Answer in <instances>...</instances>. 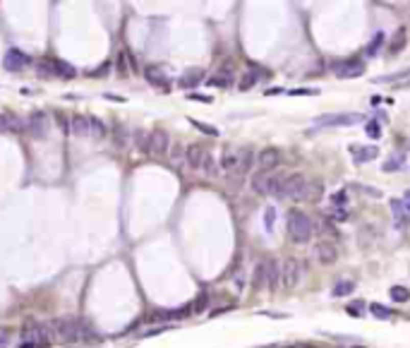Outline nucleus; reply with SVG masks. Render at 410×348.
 Segmentation results:
<instances>
[{"instance_id":"nucleus-11","label":"nucleus","mask_w":410,"mask_h":348,"mask_svg":"<svg viewBox=\"0 0 410 348\" xmlns=\"http://www.w3.org/2000/svg\"><path fill=\"white\" fill-rule=\"evenodd\" d=\"M333 75H336V77H341V79L363 77L365 67L360 63H350V60H346V63H336V65H333Z\"/></svg>"},{"instance_id":"nucleus-46","label":"nucleus","mask_w":410,"mask_h":348,"mask_svg":"<svg viewBox=\"0 0 410 348\" xmlns=\"http://www.w3.org/2000/svg\"><path fill=\"white\" fill-rule=\"evenodd\" d=\"M401 202H403V209H405V212H408V216H410V190L405 192V195H403Z\"/></svg>"},{"instance_id":"nucleus-4","label":"nucleus","mask_w":410,"mask_h":348,"mask_svg":"<svg viewBox=\"0 0 410 348\" xmlns=\"http://www.w3.org/2000/svg\"><path fill=\"white\" fill-rule=\"evenodd\" d=\"M363 120H365L363 113H326V115H319V118L312 120V125H315V130H322V127H348V125H357Z\"/></svg>"},{"instance_id":"nucleus-49","label":"nucleus","mask_w":410,"mask_h":348,"mask_svg":"<svg viewBox=\"0 0 410 348\" xmlns=\"http://www.w3.org/2000/svg\"><path fill=\"white\" fill-rule=\"evenodd\" d=\"M192 99H197V101H211L209 96H199V94H192Z\"/></svg>"},{"instance_id":"nucleus-20","label":"nucleus","mask_w":410,"mask_h":348,"mask_svg":"<svg viewBox=\"0 0 410 348\" xmlns=\"http://www.w3.org/2000/svg\"><path fill=\"white\" fill-rule=\"evenodd\" d=\"M391 212H394V216H396V228H405L408 226V221H410V216H408V212L403 209V202L401 199H391Z\"/></svg>"},{"instance_id":"nucleus-41","label":"nucleus","mask_w":410,"mask_h":348,"mask_svg":"<svg viewBox=\"0 0 410 348\" xmlns=\"http://www.w3.org/2000/svg\"><path fill=\"white\" fill-rule=\"evenodd\" d=\"M384 41V34H377L374 36V41H370V46H367V56H377V51H379V43Z\"/></svg>"},{"instance_id":"nucleus-32","label":"nucleus","mask_w":410,"mask_h":348,"mask_svg":"<svg viewBox=\"0 0 410 348\" xmlns=\"http://www.w3.org/2000/svg\"><path fill=\"white\" fill-rule=\"evenodd\" d=\"M370 310H372V315L379 317V319H391V317H394V312H391V310L384 308V305H379V303H372Z\"/></svg>"},{"instance_id":"nucleus-14","label":"nucleus","mask_w":410,"mask_h":348,"mask_svg":"<svg viewBox=\"0 0 410 348\" xmlns=\"http://www.w3.org/2000/svg\"><path fill=\"white\" fill-rule=\"evenodd\" d=\"M206 158V149L202 144H187V151H185V164L189 168H202Z\"/></svg>"},{"instance_id":"nucleus-9","label":"nucleus","mask_w":410,"mask_h":348,"mask_svg":"<svg viewBox=\"0 0 410 348\" xmlns=\"http://www.w3.org/2000/svg\"><path fill=\"white\" fill-rule=\"evenodd\" d=\"M278 161H281L278 149H274V147H264V149L259 151V156H257V166H259L261 173H271V171L278 166Z\"/></svg>"},{"instance_id":"nucleus-10","label":"nucleus","mask_w":410,"mask_h":348,"mask_svg":"<svg viewBox=\"0 0 410 348\" xmlns=\"http://www.w3.org/2000/svg\"><path fill=\"white\" fill-rule=\"evenodd\" d=\"M315 257L322 264H333V262L339 260V250L333 247V243H326V240H319L315 245Z\"/></svg>"},{"instance_id":"nucleus-40","label":"nucleus","mask_w":410,"mask_h":348,"mask_svg":"<svg viewBox=\"0 0 410 348\" xmlns=\"http://www.w3.org/2000/svg\"><path fill=\"white\" fill-rule=\"evenodd\" d=\"M408 75H410V67L403 72H394V75H384V77H379L377 82H396V79H403V77H408Z\"/></svg>"},{"instance_id":"nucleus-27","label":"nucleus","mask_w":410,"mask_h":348,"mask_svg":"<svg viewBox=\"0 0 410 348\" xmlns=\"http://www.w3.org/2000/svg\"><path fill=\"white\" fill-rule=\"evenodd\" d=\"M353 288H355V284L350 281V279H341L339 284L333 286L331 295L333 298H343V295H348V293H353Z\"/></svg>"},{"instance_id":"nucleus-2","label":"nucleus","mask_w":410,"mask_h":348,"mask_svg":"<svg viewBox=\"0 0 410 348\" xmlns=\"http://www.w3.org/2000/svg\"><path fill=\"white\" fill-rule=\"evenodd\" d=\"M285 228H288V236H291L293 243L298 245H305L309 238H312V219H309L305 212L300 209H288V216H285Z\"/></svg>"},{"instance_id":"nucleus-34","label":"nucleus","mask_w":410,"mask_h":348,"mask_svg":"<svg viewBox=\"0 0 410 348\" xmlns=\"http://www.w3.org/2000/svg\"><path fill=\"white\" fill-rule=\"evenodd\" d=\"M254 84H257V72H254V70H250V72H247V75H245L243 79H240V89H243V91H247V89H252Z\"/></svg>"},{"instance_id":"nucleus-6","label":"nucleus","mask_w":410,"mask_h":348,"mask_svg":"<svg viewBox=\"0 0 410 348\" xmlns=\"http://www.w3.org/2000/svg\"><path fill=\"white\" fill-rule=\"evenodd\" d=\"M300 279H302V264H300V260H295V257L283 260V264H281V286L283 288H295L300 284Z\"/></svg>"},{"instance_id":"nucleus-16","label":"nucleus","mask_w":410,"mask_h":348,"mask_svg":"<svg viewBox=\"0 0 410 348\" xmlns=\"http://www.w3.org/2000/svg\"><path fill=\"white\" fill-rule=\"evenodd\" d=\"M269 260V267H267V286L271 288V291H276L278 286H281V264H278V260H274V257H267Z\"/></svg>"},{"instance_id":"nucleus-39","label":"nucleus","mask_w":410,"mask_h":348,"mask_svg":"<svg viewBox=\"0 0 410 348\" xmlns=\"http://www.w3.org/2000/svg\"><path fill=\"white\" fill-rule=\"evenodd\" d=\"M185 151H187V147H180V144H175V147H173V154H171L173 164H180V161H185Z\"/></svg>"},{"instance_id":"nucleus-44","label":"nucleus","mask_w":410,"mask_h":348,"mask_svg":"<svg viewBox=\"0 0 410 348\" xmlns=\"http://www.w3.org/2000/svg\"><path fill=\"white\" fill-rule=\"evenodd\" d=\"M401 161H403V158H389V161L381 168H384L387 173H389V171H398V168H401Z\"/></svg>"},{"instance_id":"nucleus-30","label":"nucleus","mask_w":410,"mask_h":348,"mask_svg":"<svg viewBox=\"0 0 410 348\" xmlns=\"http://www.w3.org/2000/svg\"><path fill=\"white\" fill-rule=\"evenodd\" d=\"M202 75H204V72L199 70V67H195V70L185 72V75L180 77V87H195L199 79H202Z\"/></svg>"},{"instance_id":"nucleus-23","label":"nucleus","mask_w":410,"mask_h":348,"mask_svg":"<svg viewBox=\"0 0 410 348\" xmlns=\"http://www.w3.org/2000/svg\"><path fill=\"white\" fill-rule=\"evenodd\" d=\"M10 130H19V118L15 113H0V132H10Z\"/></svg>"},{"instance_id":"nucleus-36","label":"nucleus","mask_w":410,"mask_h":348,"mask_svg":"<svg viewBox=\"0 0 410 348\" xmlns=\"http://www.w3.org/2000/svg\"><path fill=\"white\" fill-rule=\"evenodd\" d=\"M319 197H322V182H309V188H307V197H305V199H309V202L315 199V202H317Z\"/></svg>"},{"instance_id":"nucleus-3","label":"nucleus","mask_w":410,"mask_h":348,"mask_svg":"<svg viewBox=\"0 0 410 348\" xmlns=\"http://www.w3.org/2000/svg\"><path fill=\"white\" fill-rule=\"evenodd\" d=\"M307 188L309 182L302 173H285L283 180H281V190H278V197L283 199H295V202H305L307 197Z\"/></svg>"},{"instance_id":"nucleus-21","label":"nucleus","mask_w":410,"mask_h":348,"mask_svg":"<svg viewBox=\"0 0 410 348\" xmlns=\"http://www.w3.org/2000/svg\"><path fill=\"white\" fill-rule=\"evenodd\" d=\"M267 267H269V260H267V257L257 262V267H254V274H252L254 288H264V286H267Z\"/></svg>"},{"instance_id":"nucleus-48","label":"nucleus","mask_w":410,"mask_h":348,"mask_svg":"<svg viewBox=\"0 0 410 348\" xmlns=\"http://www.w3.org/2000/svg\"><path fill=\"white\" fill-rule=\"evenodd\" d=\"M348 214L343 212V209H333V219H339V221H346Z\"/></svg>"},{"instance_id":"nucleus-17","label":"nucleus","mask_w":410,"mask_h":348,"mask_svg":"<svg viewBox=\"0 0 410 348\" xmlns=\"http://www.w3.org/2000/svg\"><path fill=\"white\" fill-rule=\"evenodd\" d=\"M405 43H408V29H405V27H398L396 34L391 36V41H389V53H391V56H398L403 48H405Z\"/></svg>"},{"instance_id":"nucleus-33","label":"nucleus","mask_w":410,"mask_h":348,"mask_svg":"<svg viewBox=\"0 0 410 348\" xmlns=\"http://www.w3.org/2000/svg\"><path fill=\"white\" fill-rule=\"evenodd\" d=\"M134 140H137V147L142 151H149V132H147V130H137V132H134Z\"/></svg>"},{"instance_id":"nucleus-24","label":"nucleus","mask_w":410,"mask_h":348,"mask_svg":"<svg viewBox=\"0 0 410 348\" xmlns=\"http://www.w3.org/2000/svg\"><path fill=\"white\" fill-rule=\"evenodd\" d=\"M269 178H271V173H261V171H257V173L252 175L254 192H259V195H269Z\"/></svg>"},{"instance_id":"nucleus-47","label":"nucleus","mask_w":410,"mask_h":348,"mask_svg":"<svg viewBox=\"0 0 410 348\" xmlns=\"http://www.w3.org/2000/svg\"><path fill=\"white\" fill-rule=\"evenodd\" d=\"M206 308V295H199L197 303H195V310H204Z\"/></svg>"},{"instance_id":"nucleus-38","label":"nucleus","mask_w":410,"mask_h":348,"mask_svg":"<svg viewBox=\"0 0 410 348\" xmlns=\"http://www.w3.org/2000/svg\"><path fill=\"white\" fill-rule=\"evenodd\" d=\"M274 216H276V209H274V206H269L267 214H264V228H267V233L274 230Z\"/></svg>"},{"instance_id":"nucleus-31","label":"nucleus","mask_w":410,"mask_h":348,"mask_svg":"<svg viewBox=\"0 0 410 348\" xmlns=\"http://www.w3.org/2000/svg\"><path fill=\"white\" fill-rule=\"evenodd\" d=\"M389 295H391V298H394L396 303H405V300H410V291L405 288V286H391Z\"/></svg>"},{"instance_id":"nucleus-45","label":"nucleus","mask_w":410,"mask_h":348,"mask_svg":"<svg viewBox=\"0 0 410 348\" xmlns=\"http://www.w3.org/2000/svg\"><path fill=\"white\" fill-rule=\"evenodd\" d=\"M8 343H10V329L0 327V348H5Z\"/></svg>"},{"instance_id":"nucleus-26","label":"nucleus","mask_w":410,"mask_h":348,"mask_svg":"<svg viewBox=\"0 0 410 348\" xmlns=\"http://www.w3.org/2000/svg\"><path fill=\"white\" fill-rule=\"evenodd\" d=\"M89 137H94V140H103L106 137V125L99 118H94V115H89Z\"/></svg>"},{"instance_id":"nucleus-8","label":"nucleus","mask_w":410,"mask_h":348,"mask_svg":"<svg viewBox=\"0 0 410 348\" xmlns=\"http://www.w3.org/2000/svg\"><path fill=\"white\" fill-rule=\"evenodd\" d=\"M168 147H171V137H168V132L163 130V127H154L149 132V154H154V156H163L168 151Z\"/></svg>"},{"instance_id":"nucleus-7","label":"nucleus","mask_w":410,"mask_h":348,"mask_svg":"<svg viewBox=\"0 0 410 348\" xmlns=\"http://www.w3.org/2000/svg\"><path fill=\"white\" fill-rule=\"evenodd\" d=\"M27 127H29V132H32L34 137H46L48 130H51V118H48L46 111H41V108H36V111L29 113V118H27Z\"/></svg>"},{"instance_id":"nucleus-42","label":"nucleus","mask_w":410,"mask_h":348,"mask_svg":"<svg viewBox=\"0 0 410 348\" xmlns=\"http://www.w3.org/2000/svg\"><path fill=\"white\" fill-rule=\"evenodd\" d=\"M192 125L197 127V130H202V132H206V135H219V130L216 127H209L206 123H199V120H189Z\"/></svg>"},{"instance_id":"nucleus-18","label":"nucleus","mask_w":410,"mask_h":348,"mask_svg":"<svg viewBox=\"0 0 410 348\" xmlns=\"http://www.w3.org/2000/svg\"><path fill=\"white\" fill-rule=\"evenodd\" d=\"M221 168L226 171V173H235L237 171V149H233V147H226L223 149V156H221Z\"/></svg>"},{"instance_id":"nucleus-5","label":"nucleus","mask_w":410,"mask_h":348,"mask_svg":"<svg viewBox=\"0 0 410 348\" xmlns=\"http://www.w3.org/2000/svg\"><path fill=\"white\" fill-rule=\"evenodd\" d=\"M53 336V332H51V327L43 324V322H27V324L22 327V339L24 343H46L48 339Z\"/></svg>"},{"instance_id":"nucleus-25","label":"nucleus","mask_w":410,"mask_h":348,"mask_svg":"<svg viewBox=\"0 0 410 348\" xmlns=\"http://www.w3.org/2000/svg\"><path fill=\"white\" fill-rule=\"evenodd\" d=\"M130 140H132V135H130V130H127L125 125H118V127H115V135H113V144H115L118 149H125L127 144H130Z\"/></svg>"},{"instance_id":"nucleus-28","label":"nucleus","mask_w":410,"mask_h":348,"mask_svg":"<svg viewBox=\"0 0 410 348\" xmlns=\"http://www.w3.org/2000/svg\"><path fill=\"white\" fill-rule=\"evenodd\" d=\"M230 79H233V72H230V67H226L223 72L213 75V77L209 79V84H211V87H230Z\"/></svg>"},{"instance_id":"nucleus-13","label":"nucleus","mask_w":410,"mask_h":348,"mask_svg":"<svg viewBox=\"0 0 410 348\" xmlns=\"http://www.w3.org/2000/svg\"><path fill=\"white\" fill-rule=\"evenodd\" d=\"M350 156L355 164H367L372 158L379 156V147H360V144H350Z\"/></svg>"},{"instance_id":"nucleus-1","label":"nucleus","mask_w":410,"mask_h":348,"mask_svg":"<svg viewBox=\"0 0 410 348\" xmlns=\"http://www.w3.org/2000/svg\"><path fill=\"white\" fill-rule=\"evenodd\" d=\"M51 332L60 336L65 343H79V341H89L91 336H96L91 332V327L82 319V317H60V319H53L48 322Z\"/></svg>"},{"instance_id":"nucleus-15","label":"nucleus","mask_w":410,"mask_h":348,"mask_svg":"<svg viewBox=\"0 0 410 348\" xmlns=\"http://www.w3.org/2000/svg\"><path fill=\"white\" fill-rule=\"evenodd\" d=\"M29 63H32V58L24 56L22 51H17V48H10L8 53H5V67H8V70H22V67H27Z\"/></svg>"},{"instance_id":"nucleus-43","label":"nucleus","mask_w":410,"mask_h":348,"mask_svg":"<svg viewBox=\"0 0 410 348\" xmlns=\"http://www.w3.org/2000/svg\"><path fill=\"white\" fill-rule=\"evenodd\" d=\"M365 132L370 137H374V140H379V137H381V127H379L377 123H367V125H365Z\"/></svg>"},{"instance_id":"nucleus-19","label":"nucleus","mask_w":410,"mask_h":348,"mask_svg":"<svg viewBox=\"0 0 410 348\" xmlns=\"http://www.w3.org/2000/svg\"><path fill=\"white\" fill-rule=\"evenodd\" d=\"M70 130L77 137H89V115H72Z\"/></svg>"},{"instance_id":"nucleus-35","label":"nucleus","mask_w":410,"mask_h":348,"mask_svg":"<svg viewBox=\"0 0 410 348\" xmlns=\"http://www.w3.org/2000/svg\"><path fill=\"white\" fill-rule=\"evenodd\" d=\"M348 202V192L346 190H339L336 195H331V206L333 209H343Z\"/></svg>"},{"instance_id":"nucleus-29","label":"nucleus","mask_w":410,"mask_h":348,"mask_svg":"<svg viewBox=\"0 0 410 348\" xmlns=\"http://www.w3.org/2000/svg\"><path fill=\"white\" fill-rule=\"evenodd\" d=\"M317 228H319V233L324 236V240H326V243L336 238V228H333V221H331V219H322V221L317 223Z\"/></svg>"},{"instance_id":"nucleus-22","label":"nucleus","mask_w":410,"mask_h":348,"mask_svg":"<svg viewBox=\"0 0 410 348\" xmlns=\"http://www.w3.org/2000/svg\"><path fill=\"white\" fill-rule=\"evenodd\" d=\"M144 77L149 79L154 87H168V77L163 75L161 67H147V70H144Z\"/></svg>"},{"instance_id":"nucleus-37","label":"nucleus","mask_w":410,"mask_h":348,"mask_svg":"<svg viewBox=\"0 0 410 348\" xmlns=\"http://www.w3.org/2000/svg\"><path fill=\"white\" fill-rule=\"evenodd\" d=\"M202 171H204L206 175H216V161H213V156L206 151V158H204V164H202Z\"/></svg>"},{"instance_id":"nucleus-12","label":"nucleus","mask_w":410,"mask_h":348,"mask_svg":"<svg viewBox=\"0 0 410 348\" xmlns=\"http://www.w3.org/2000/svg\"><path fill=\"white\" fill-rule=\"evenodd\" d=\"M252 164H254V149L252 147H243V149H237V171L233 175L243 178L245 173H250Z\"/></svg>"}]
</instances>
